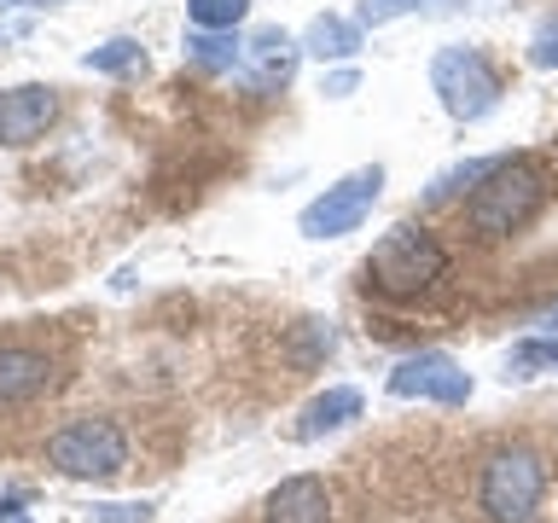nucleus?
<instances>
[{
	"mask_svg": "<svg viewBox=\"0 0 558 523\" xmlns=\"http://www.w3.org/2000/svg\"><path fill=\"white\" fill-rule=\"evenodd\" d=\"M0 523H29V518L17 512V506H7V512H0Z\"/></svg>",
	"mask_w": 558,
	"mask_h": 523,
	"instance_id": "nucleus-22",
	"label": "nucleus"
},
{
	"mask_svg": "<svg viewBox=\"0 0 558 523\" xmlns=\"http://www.w3.org/2000/svg\"><path fill=\"white\" fill-rule=\"evenodd\" d=\"M349 418H361V390H326V396H314L303 413H296V442H314V436H326V430H343Z\"/></svg>",
	"mask_w": 558,
	"mask_h": 523,
	"instance_id": "nucleus-12",
	"label": "nucleus"
},
{
	"mask_svg": "<svg viewBox=\"0 0 558 523\" xmlns=\"http://www.w3.org/2000/svg\"><path fill=\"white\" fill-rule=\"evenodd\" d=\"M186 47H192V59H198L204 70H233V64H239V52H244L239 41H227L221 29H204V35H192Z\"/></svg>",
	"mask_w": 558,
	"mask_h": 523,
	"instance_id": "nucleus-16",
	"label": "nucleus"
},
{
	"mask_svg": "<svg viewBox=\"0 0 558 523\" xmlns=\"http://www.w3.org/2000/svg\"><path fill=\"white\" fill-rule=\"evenodd\" d=\"M506 366H512L518 378H530L535 366H553V373H558V338H535V343L512 349V361H506Z\"/></svg>",
	"mask_w": 558,
	"mask_h": 523,
	"instance_id": "nucleus-18",
	"label": "nucleus"
},
{
	"mask_svg": "<svg viewBox=\"0 0 558 523\" xmlns=\"http://www.w3.org/2000/svg\"><path fill=\"white\" fill-rule=\"evenodd\" d=\"M361 47V29L355 24H349V17H314V24H308V52H314V59H349V52H355Z\"/></svg>",
	"mask_w": 558,
	"mask_h": 523,
	"instance_id": "nucleus-13",
	"label": "nucleus"
},
{
	"mask_svg": "<svg viewBox=\"0 0 558 523\" xmlns=\"http://www.w3.org/2000/svg\"><path fill=\"white\" fill-rule=\"evenodd\" d=\"M547 488V471L530 448H506L483 465V512L495 523H530Z\"/></svg>",
	"mask_w": 558,
	"mask_h": 523,
	"instance_id": "nucleus-5",
	"label": "nucleus"
},
{
	"mask_svg": "<svg viewBox=\"0 0 558 523\" xmlns=\"http://www.w3.org/2000/svg\"><path fill=\"white\" fill-rule=\"evenodd\" d=\"M47 460L64 471V477L82 483H111L122 465H129V436H122L111 418H70L64 430L47 436Z\"/></svg>",
	"mask_w": 558,
	"mask_h": 523,
	"instance_id": "nucleus-3",
	"label": "nucleus"
},
{
	"mask_svg": "<svg viewBox=\"0 0 558 523\" xmlns=\"http://www.w3.org/2000/svg\"><path fill=\"white\" fill-rule=\"evenodd\" d=\"M390 396H425V401H442V408H460L471 396V373H460L442 349H425V355H408L390 373Z\"/></svg>",
	"mask_w": 558,
	"mask_h": 523,
	"instance_id": "nucleus-7",
	"label": "nucleus"
},
{
	"mask_svg": "<svg viewBox=\"0 0 558 523\" xmlns=\"http://www.w3.org/2000/svg\"><path fill=\"white\" fill-rule=\"evenodd\" d=\"M378 192H384V169L378 163L343 174L338 186H326L320 198L296 216V233H303V239H343V233H355V227L366 221V209L378 204Z\"/></svg>",
	"mask_w": 558,
	"mask_h": 523,
	"instance_id": "nucleus-6",
	"label": "nucleus"
},
{
	"mask_svg": "<svg viewBox=\"0 0 558 523\" xmlns=\"http://www.w3.org/2000/svg\"><path fill=\"white\" fill-rule=\"evenodd\" d=\"M239 70H244V82H251L256 94H279V87L291 82V70H296V41L286 29H256L239 52Z\"/></svg>",
	"mask_w": 558,
	"mask_h": 523,
	"instance_id": "nucleus-9",
	"label": "nucleus"
},
{
	"mask_svg": "<svg viewBox=\"0 0 558 523\" xmlns=\"http://www.w3.org/2000/svg\"><path fill=\"white\" fill-rule=\"evenodd\" d=\"M134 64H146V52H140V41H105L87 52V70H134Z\"/></svg>",
	"mask_w": 558,
	"mask_h": 523,
	"instance_id": "nucleus-17",
	"label": "nucleus"
},
{
	"mask_svg": "<svg viewBox=\"0 0 558 523\" xmlns=\"http://www.w3.org/2000/svg\"><path fill=\"white\" fill-rule=\"evenodd\" d=\"M495 169H500V157H471V163L448 169V174H436L425 198H430V204H448L453 192H465V186H483V174H495Z\"/></svg>",
	"mask_w": 558,
	"mask_h": 523,
	"instance_id": "nucleus-14",
	"label": "nucleus"
},
{
	"mask_svg": "<svg viewBox=\"0 0 558 523\" xmlns=\"http://www.w3.org/2000/svg\"><path fill=\"white\" fill-rule=\"evenodd\" d=\"M349 87H355V76H349V70H343V76H326V94H349Z\"/></svg>",
	"mask_w": 558,
	"mask_h": 523,
	"instance_id": "nucleus-21",
	"label": "nucleus"
},
{
	"mask_svg": "<svg viewBox=\"0 0 558 523\" xmlns=\"http://www.w3.org/2000/svg\"><path fill=\"white\" fill-rule=\"evenodd\" d=\"M541 198H547V174L535 163H523V157H500V169L483 174V186L471 192L465 221H471V233H483V239H506V233H518V227L535 221Z\"/></svg>",
	"mask_w": 558,
	"mask_h": 523,
	"instance_id": "nucleus-1",
	"label": "nucleus"
},
{
	"mask_svg": "<svg viewBox=\"0 0 558 523\" xmlns=\"http://www.w3.org/2000/svg\"><path fill=\"white\" fill-rule=\"evenodd\" d=\"M413 7H418V0H366L361 17H366V24H384V17H401V12H413Z\"/></svg>",
	"mask_w": 558,
	"mask_h": 523,
	"instance_id": "nucleus-20",
	"label": "nucleus"
},
{
	"mask_svg": "<svg viewBox=\"0 0 558 523\" xmlns=\"http://www.w3.org/2000/svg\"><path fill=\"white\" fill-rule=\"evenodd\" d=\"M430 87H436V99H442V111L460 117V122H477L500 105V76L477 47H442L436 52Z\"/></svg>",
	"mask_w": 558,
	"mask_h": 523,
	"instance_id": "nucleus-4",
	"label": "nucleus"
},
{
	"mask_svg": "<svg viewBox=\"0 0 558 523\" xmlns=\"http://www.w3.org/2000/svg\"><path fill=\"white\" fill-rule=\"evenodd\" d=\"M442 273H448V251L425 233V227H390V233L373 244V256H366V279L390 296H418Z\"/></svg>",
	"mask_w": 558,
	"mask_h": 523,
	"instance_id": "nucleus-2",
	"label": "nucleus"
},
{
	"mask_svg": "<svg viewBox=\"0 0 558 523\" xmlns=\"http://www.w3.org/2000/svg\"><path fill=\"white\" fill-rule=\"evenodd\" d=\"M52 361L35 355V349H0V408L12 401H29L35 390H47Z\"/></svg>",
	"mask_w": 558,
	"mask_h": 523,
	"instance_id": "nucleus-11",
	"label": "nucleus"
},
{
	"mask_svg": "<svg viewBox=\"0 0 558 523\" xmlns=\"http://www.w3.org/2000/svg\"><path fill=\"white\" fill-rule=\"evenodd\" d=\"M262 523H331V495L320 477H286L262 506Z\"/></svg>",
	"mask_w": 558,
	"mask_h": 523,
	"instance_id": "nucleus-10",
	"label": "nucleus"
},
{
	"mask_svg": "<svg viewBox=\"0 0 558 523\" xmlns=\"http://www.w3.org/2000/svg\"><path fill=\"white\" fill-rule=\"evenodd\" d=\"M244 12H251V0H186L192 29H233L244 24Z\"/></svg>",
	"mask_w": 558,
	"mask_h": 523,
	"instance_id": "nucleus-15",
	"label": "nucleus"
},
{
	"mask_svg": "<svg viewBox=\"0 0 558 523\" xmlns=\"http://www.w3.org/2000/svg\"><path fill=\"white\" fill-rule=\"evenodd\" d=\"M7 7H17V0H0V12H7Z\"/></svg>",
	"mask_w": 558,
	"mask_h": 523,
	"instance_id": "nucleus-23",
	"label": "nucleus"
},
{
	"mask_svg": "<svg viewBox=\"0 0 558 523\" xmlns=\"http://www.w3.org/2000/svg\"><path fill=\"white\" fill-rule=\"evenodd\" d=\"M59 117V94L41 82L7 87L0 94V146H29V139L47 134V122Z\"/></svg>",
	"mask_w": 558,
	"mask_h": 523,
	"instance_id": "nucleus-8",
	"label": "nucleus"
},
{
	"mask_svg": "<svg viewBox=\"0 0 558 523\" xmlns=\"http://www.w3.org/2000/svg\"><path fill=\"white\" fill-rule=\"evenodd\" d=\"M535 64H558V17L535 29Z\"/></svg>",
	"mask_w": 558,
	"mask_h": 523,
	"instance_id": "nucleus-19",
	"label": "nucleus"
}]
</instances>
